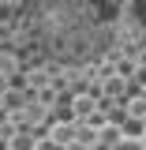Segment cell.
I'll return each instance as SVG.
<instances>
[{
	"mask_svg": "<svg viewBox=\"0 0 146 150\" xmlns=\"http://www.w3.org/2000/svg\"><path fill=\"white\" fill-rule=\"evenodd\" d=\"M0 71H15V60H11V56H4V60H0Z\"/></svg>",
	"mask_w": 146,
	"mask_h": 150,
	"instance_id": "obj_2",
	"label": "cell"
},
{
	"mask_svg": "<svg viewBox=\"0 0 146 150\" xmlns=\"http://www.w3.org/2000/svg\"><path fill=\"white\" fill-rule=\"evenodd\" d=\"M30 30L56 60H94L128 41L146 49V0H30Z\"/></svg>",
	"mask_w": 146,
	"mask_h": 150,
	"instance_id": "obj_1",
	"label": "cell"
}]
</instances>
